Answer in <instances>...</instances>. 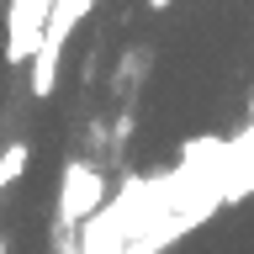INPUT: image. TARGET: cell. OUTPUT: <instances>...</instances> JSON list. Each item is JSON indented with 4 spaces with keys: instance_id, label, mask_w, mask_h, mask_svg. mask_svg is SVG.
<instances>
[{
    "instance_id": "obj_1",
    "label": "cell",
    "mask_w": 254,
    "mask_h": 254,
    "mask_svg": "<svg viewBox=\"0 0 254 254\" xmlns=\"http://www.w3.org/2000/svg\"><path fill=\"white\" fill-rule=\"evenodd\" d=\"M101 196H106L101 170H90L85 159H69V164H64V190H59V212H64V222L90 217L95 206H101Z\"/></svg>"
},
{
    "instance_id": "obj_2",
    "label": "cell",
    "mask_w": 254,
    "mask_h": 254,
    "mask_svg": "<svg viewBox=\"0 0 254 254\" xmlns=\"http://www.w3.org/2000/svg\"><path fill=\"white\" fill-rule=\"evenodd\" d=\"M11 32H5V64H27L37 59V48H43V21L37 16H48V5H11Z\"/></svg>"
},
{
    "instance_id": "obj_3",
    "label": "cell",
    "mask_w": 254,
    "mask_h": 254,
    "mask_svg": "<svg viewBox=\"0 0 254 254\" xmlns=\"http://www.w3.org/2000/svg\"><path fill=\"white\" fill-rule=\"evenodd\" d=\"M59 64H64L59 48H37V59H32V95H37V101L53 95V85H59Z\"/></svg>"
},
{
    "instance_id": "obj_4",
    "label": "cell",
    "mask_w": 254,
    "mask_h": 254,
    "mask_svg": "<svg viewBox=\"0 0 254 254\" xmlns=\"http://www.w3.org/2000/svg\"><path fill=\"white\" fill-rule=\"evenodd\" d=\"M27 164H32V148H27V143H5V148H0V190L16 186V180L27 175Z\"/></svg>"
},
{
    "instance_id": "obj_5",
    "label": "cell",
    "mask_w": 254,
    "mask_h": 254,
    "mask_svg": "<svg viewBox=\"0 0 254 254\" xmlns=\"http://www.w3.org/2000/svg\"><path fill=\"white\" fill-rule=\"evenodd\" d=\"M0 254H11V244H5V233H0Z\"/></svg>"
}]
</instances>
